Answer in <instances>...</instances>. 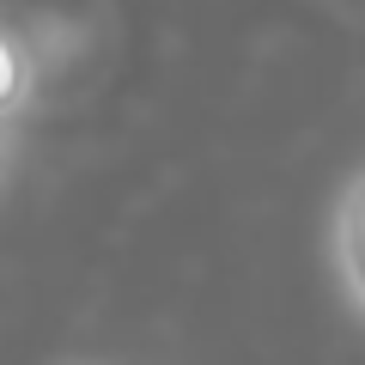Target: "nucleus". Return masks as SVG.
I'll return each mask as SVG.
<instances>
[{
  "label": "nucleus",
  "instance_id": "f257e3e1",
  "mask_svg": "<svg viewBox=\"0 0 365 365\" xmlns=\"http://www.w3.org/2000/svg\"><path fill=\"white\" fill-rule=\"evenodd\" d=\"M329 262H335L341 299L365 323V165L341 182L335 213H329Z\"/></svg>",
  "mask_w": 365,
  "mask_h": 365
},
{
  "label": "nucleus",
  "instance_id": "f03ea898",
  "mask_svg": "<svg viewBox=\"0 0 365 365\" xmlns=\"http://www.w3.org/2000/svg\"><path fill=\"white\" fill-rule=\"evenodd\" d=\"M31 104H37V67H31L19 31L0 19V128H13Z\"/></svg>",
  "mask_w": 365,
  "mask_h": 365
},
{
  "label": "nucleus",
  "instance_id": "7ed1b4c3",
  "mask_svg": "<svg viewBox=\"0 0 365 365\" xmlns=\"http://www.w3.org/2000/svg\"><path fill=\"white\" fill-rule=\"evenodd\" d=\"M13 165H19V134L0 128V195H6V182H13Z\"/></svg>",
  "mask_w": 365,
  "mask_h": 365
}]
</instances>
